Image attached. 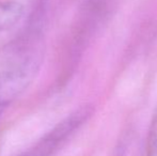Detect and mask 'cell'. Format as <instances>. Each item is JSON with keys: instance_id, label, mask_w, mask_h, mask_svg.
Listing matches in <instances>:
<instances>
[{"instance_id": "cell-1", "label": "cell", "mask_w": 157, "mask_h": 156, "mask_svg": "<svg viewBox=\"0 0 157 156\" xmlns=\"http://www.w3.org/2000/svg\"><path fill=\"white\" fill-rule=\"evenodd\" d=\"M42 40L24 34L0 48V109L4 111L32 83L43 62Z\"/></svg>"}, {"instance_id": "cell-2", "label": "cell", "mask_w": 157, "mask_h": 156, "mask_svg": "<svg viewBox=\"0 0 157 156\" xmlns=\"http://www.w3.org/2000/svg\"><path fill=\"white\" fill-rule=\"evenodd\" d=\"M93 109L83 106L68 115L18 156H54L92 116Z\"/></svg>"}, {"instance_id": "cell-3", "label": "cell", "mask_w": 157, "mask_h": 156, "mask_svg": "<svg viewBox=\"0 0 157 156\" xmlns=\"http://www.w3.org/2000/svg\"><path fill=\"white\" fill-rule=\"evenodd\" d=\"M24 15V6L16 0H0V36L11 30Z\"/></svg>"}, {"instance_id": "cell-4", "label": "cell", "mask_w": 157, "mask_h": 156, "mask_svg": "<svg viewBox=\"0 0 157 156\" xmlns=\"http://www.w3.org/2000/svg\"><path fill=\"white\" fill-rule=\"evenodd\" d=\"M147 156H157V108L151 120L149 136H147Z\"/></svg>"}, {"instance_id": "cell-5", "label": "cell", "mask_w": 157, "mask_h": 156, "mask_svg": "<svg viewBox=\"0 0 157 156\" xmlns=\"http://www.w3.org/2000/svg\"><path fill=\"white\" fill-rule=\"evenodd\" d=\"M2 115H3V113H1V112H0V118H1V116H2Z\"/></svg>"}]
</instances>
